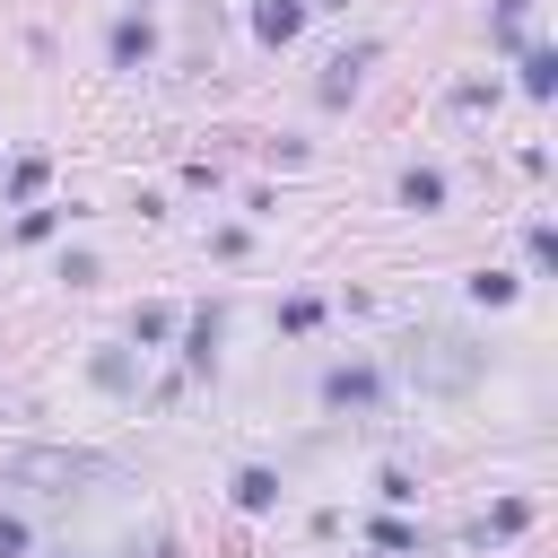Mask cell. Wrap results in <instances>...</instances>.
<instances>
[{"label": "cell", "mask_w": 558, "mask_h": 558, "mask_svg": "<svg viewBox=\"0 0 558 558\" xmlns=\"http://www.w3.org/2000/svg\"><path fill=\"white\" fill-rule=\"evenodd\" d=\"M235 506H244V514H270V506H279V480H270L262 462H244V471H235Z\"/></svg>", "instance_id": "52a82bcc"}, {"label": "cell", "mask_w": 558, "mask_h": 558, "mask_svg": "<svg viewBox=\"0 0 558 558\" xmlns=\"http://www.w3.org/2000/svg\"><path fill=\"white\" fill-rule=\"evenodd\" d=\"M35 549V532H26V514H0V558H26Z\"/></svg>", "instance_id": "9a60e30c"}, {"label": "cell", "mask_w": 558, "mask_h": 558, "mask_svg": "<svg viewBox=\"0 0 558 558\" xmlns=\"http://www.w3.org/2000/svg\"><path fill=\"white\" fill-rule=\"evenodd\" d=\"M549 87H558V52L532 44V52H523V96H549Z\"/></svg>", "instance_id": "9c48e42d"}, {"label": "cell", "mask_w": 558, "mask_h": 558, "mask_svg": "<svg viewBox=\"0 0 558 558\" xmlns=\"http://www.w3.org/2000/svg\"><path fill=\"white\" fill-rule=\"evenodd\" d=\"M148 52H157V26H148V17H122V26H113V61H122V70H140Z\"/></svg>", "instance_id": "8992f818"}, {"label": "cell", "mask_w": 558, "mask_h": 558, "mask_svg": "<svg viewBox=\"0 0 558 558\" xmlns=\"http://www.w3.org/2000/svg\"><path fill=\"white\" fill-rule=\"evenodd\" d=\"M401 201H410V209H445V174H436V166H410V174H401Z\"/></svg>", "instance_id": "ba28073f"}, {"label": "cell", "mask_w": 558, "mask_h": 558, "mask_svg": "<svg viewBox=\"0 0 558 558\" xmlns=\"http://www.w3.org/2000/svg\"><path fill=\"white\" fill-rule=\"evenodd\" d=\"M410 384H427V392H462V384H480V349L462 340V331H427V340H410Z\"/></svg>", "instance_id": "7a4b0ae2"}, {"label": "cell", "mask_w": 558, "mask_h": 558, "mask_svg": "<svg viewBox=\"0 0 558 558\" xmlns=\"http://www.w3.org/2000/svg\"><path fill=\"white\" fill-rule=\"evenodd\" d=\"M9 480H26V488H78V480H113V462L87 453V445H17Z\"/></svg>", "instance_id": "6da1fadb"}, {"label": "cell", "mask_w": 558, "mask_h": 558, "mask_svg": "<svg viewBox=\"0 0 558 558\" xmlns=\"http://www.w3.org/2000/svg\"><path fill=\"white\" fill-rule=\"evenodd\" d=\"M9 192L35 201V192H44V157H17V166H9Z\"/></svg>", "instance_id": "8fae6325"}, {"label": "cell", "mask_w": 558, "mask_h": 558, "mask_svg": "<svg viewBox=\"0 0 558 558\" xmlns=\"http://www.w3.org/2000/svg\"><path fill=\"white\" fill-rule=\"evenodd\" d=\"M375 392H384V384H375L366 366H331V375H323V401H331V410H375Z\"/></svg>", "instance_id": "277c9868"}, {"label": "cell", "mask_w": 558, "mask_h": 558, "mask_svg": "<svg viewBox=\"0 0 558 558\" xmlns=\"http://www.w3.org/2000/svg\"><path fill=\"white\" fill-rule=\"evenodd\" d=\"M296 26H305V0H262V9H253V35H262V44H288Z\"/></svg>", "instance_id": "5b68a950"}, {"label": "cell", "mask_w": 558, "mask_h": 558, "mask_svg": "<svg viewBox=\"0 0 558 558\" xmlns=\"http://www.w3.org/2000/svg\"><path fill=\"white\" fill-rule=\"evenodd\" d=\"M366 61H375V44H349V52H331V61H323V78H314V96H323V105H349Z\"/></svg>", "instance_id": "3957f363"}, {"label": "cell", "mask_w": 558, "mask_h": 558, "mask_svg": "<svg viewBox=\"0 0 558 558\" xmlns=\"http://www.w3.org/2000/svg\"><path fill=\"white\" fill-rule=\"evenodd\" d=\"M96 384H105V392H131V357L105 349V357H96Z\"/></svg>", "instance_id": "4fadbf2b"}, {"label": "cell", "mask_w": 558, "mask_h": 558, "mask_svg": "<svg viewBox=\"0 0 558 558\" xmlns=\"http://www.w3.org/2000/svg\"><path fill=\"white\" fill-rule=\"evenodd\" d=\"M131 331H140V340H166V331H174V314H166V305H140V323H131Z\"/></svg>", "instance_id": "2e32d148"}, {"label": "cell", "mask_w": 558, "mask_h": 558, "mask_svg": "<svg viewBox=\"0 0 558 558\" xmlns=\"http://www.w3.org/2000/svg\"><path fill=\"white\" fill-rule=\"evenodd\" d=\"M471 296H480V305H506L514 279H506V270H471Z\"/></svg>", "instance_id": "7c38bea8"}, {"label": "cell", "mask_w": 558, "mask_h": 558, "mask_svg": "<svg viewBox=\"0 0 558 558\" xmlns=\"http://www.w3.org/2000/svg\"><path fill=\"white\" fill-rule=\"evenodd\" d=\"M523 523H532V506H523V497H506V506H497L488 523H471V541H488V532L506 541V532H523Z\"/></svg>", "instance_id": "30bf717a"}, {"label": "cell", "mask_w": 558, "mask_h": 558, "mask_svg": "<svg viewBox=\"0 0 558 558\" xmlns=\"http://www.w3.org/2000/svg\"><path fill=\"white\" fill-rule=\"evenodd\" d=\"M523 17H532V0H497V44H523Z\"/></svg>", "instance_id": "5bb4252c"}]
</instances>
